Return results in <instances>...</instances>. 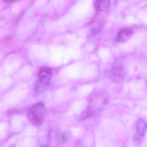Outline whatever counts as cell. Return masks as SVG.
<instances>
[{
    "label": "cell",
    "instance_id": "6da1fadb",
    "mask_svg": "<svg viewBox=\"0 0 147 147\" xmlns=\"http://www.w3.org/2000/svg\"><path fill=\"white\" fill-rule=\"evenodd\" d=\"M47 113L44 104L42 102H37L29 108L27 112L28 119L33 125L39 126L44 121Z\"/></svg>",
    "mask_w": 147,
    "mask_h": 147
},
{
    "label": "cell",
    "instance_id": "7a4b0ae2",
    "mask_svg": "<svg viewBox=\"0 0 147 147\" xmlns=\"http://www.w3.org/2000/svg\"><path fill=\"white\" fill-rule=\"evenodd\" d=\"M147 127V123L144 119L140 118L138 120L134 138L136 142L139 143L142 140L146 132Z\"/></svg>",
    "mask_w": 147,
    "mask_h": 147
},
{
    "label": "cell",
    "instance_id": "3957f363",
    "mask_svg": "<svg viewBox=\"0 0 147 147\" xmlns=\"http://www.w3.org/2000/svg\"><path fill=\"white\" fill-rule=\"evenodd\" d=\"M109 0H95V7L96 10L101 11H108L110 7Z\"/></svg>",
    "mask_w": 147,
    "mask_h": 147
},
{
    "label": "cell",
    "instance_id": "277c9868",
    "mask_svg": "<svg viewBox=\"0 0 147 147\" xmlns=\"http://www.w3.org/2000/svg\"><path fill=\"white\" fill-rule=\"evenodd\" d=\"M133 31L131 29L125 28L121 30L118 33L117 39L119 41L124 40L126 38H128L132 34Z\"/></svg>",
    "mask_w": 147,
    "mask_h": 147
},
{
    "label": "cell",
    "instance_id": "5b68a950",
    "mask_svg": "<svg viewBox=\"0 0 147 147\" xmlns=\"http://www.w3.org/2000/svg\"><path fill=\"white\" fill-rule=\"evenodd\" d=\"M22 112V111L17 109H11L7 111V114L9 115H11L20 113Z\"/></svg>",
    "mask_w": 147,
    "mask_h": 147
},
{
    "label": "cell",
    "instance_id": "8992f818",
    "mask_svg": "<svg viewBox=\"0 0 147 147\" xmlns=\"http://www.w3.org/2000/svg\"><path fill=\"white\" fill-rule=\"evenodd\" d=\"M60 139L61 141L63 142H65L66 139L65 134H61L60 136Z\"/></svg>",
    "mask_w": 147,
    "mask_h": 147
},
{
    "label": "cell",
    "instance_id": "52a82bcc",
    "mask_svg": "<svg viewBox=\"0 0 147 147\" xmlns=\"http://www.w3.org/2000/svg\"><path fill=\"white\" fill-rule=\"evenodd\" d=\"M5 2L7 3H12L15 1L16 0H3Z\"/></svg>",
    "mask_w": 147,
    "mask_h": 147
}]
</instances>
